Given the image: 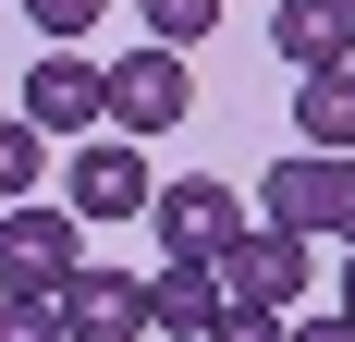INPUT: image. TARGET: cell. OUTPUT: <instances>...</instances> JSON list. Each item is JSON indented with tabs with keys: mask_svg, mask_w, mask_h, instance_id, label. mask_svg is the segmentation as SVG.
<instances>
[{
	"mask_svg": "<svg viewBox=\"0 0 355 342\" xmlns=\"http://www.w3.org/2000/svg\"><path fill=\"white\" fill-rule=\"evenodd\" d=\"M257 208H270V233H306V244H343L355 257V159L294 147V159L257 171Z\"/></svg>",
	"mask_w": 355,
	"mask_h": 342,
	"instance_id": "cell-1",
	"label": "cell"
},
{
	"mask_svg": "<svg viewBox=\"0 0 355 342\" xmlns=\"http://www.w3.org/2000/svg\"><path fill=\"white\" fill-rule=\"evenodd\" d=\"M73 269H86V220H73V208H49V196L0 208V294L62 306V294H73Z\"/></svg>",
	"mask_w": 355,
	"mask_h": 342,
	"instance_id": "cell-2",
	"label": "cell"
},
{
	"mask_svg": "<svg viewBox=\"0 0 355 342\" xmlns=\"http://www.w3.org/2000/svg\"><path fill=\"white\" fill-rule=\"evenodd\" d=\"M147 220H159V244H172V269H220V257L257 233L245 208H233V183H159Z\"/></svg>",
	"mask_w": 355,
	"mask_h": 342,
	"instance_id": "cell-3",
	"label": "cell"
},
{
	"mask_svg": "<svg viewBox=\"0 0 355 342\" xmlns=\"http://www.w3.org/2000/svg\"><path fill=\"white\" fill-rule=\"evenodd\" d=\"M306 281H319V244H306V233H270V220L220 257V294H233V306H270V318H282Z\"/></svg>",
	"mask_w": 355,
	"mask_h": 342,
	"instance_id": "cell-4",
	"label": "cell"
},
{
	"mask_svg": "<svg viewBox=\"0 0 355 342\" xmlns=\"http://www.w3.org/2000/svg\"><path fill=\"white\" fill-rule=\"evenodd\" d=\"M25 123H37V135H98V123H110V73L86 62V49H37Z\"/></svg>",
	"mask_w": 355,
	"mask_h": 342,
	"instance_id": "cell-5",
	"label": "cell"
},
{
	"mask_svg": "<svg viewBox=\"0 0 355 342\" xmlns=\"http://www.w3.org/2000/svg\"><path fill=\"white\" fill-rule=\"evenodd\" d=\"M62 208H73V220H135V208H159V183H147V159L123 135H86L73 171H62Z\"/></svg>",
	"mask_w": 355,
	"mask_h": 342,
	"instance_id": "cell-6",
	"label": "cell"
},
{
	"mask_svg": "<svg viewBox=\"0 0 355 342\" xmlns=\"http://www.w3.org/2000/svg\"><path fill=\"white\" fill-rule=\"evenodd\" d=\"M184 110H196L184 49H135V62H110V123H123V135H172Z\"/></svg>",
	"mask_w": 355,
	"mask_h": 342,
	"instance_id": "cell-7",
	"label": "cell"
},
{
	"mask_svg": "<svg viewBox=\"0 0 355 342\" xmlns=\"http://www.w3.org/2000/svg\"><path fill=\"white\" fill-rule=\"evenodd\" d=\"M270 49L294 73H355V0H282L270 12Z\"/></svg>",
	"mask_w": 355,
	"mask_h": 342,
	"instance_id": "cell-8",
	"label": "cell"
},
{
	"mask_svg": "<svg viewBox=\"0 0 355 342\" xmlns=\"http://www.w3.org/2000/svg\"><path fill=\"white\" fill-rule=\"evenodd\" d=\"M62 330H73V342H135V330H147V281L86 257V269H73V294H62Z\"/></svg>",
	"mask_w": 355,
	"mask_h": 342,
	"instance_id": "cell-9",
	"label": "cell"
},
{
	"mask_svg": "<svg viewBox=\"0 0 355 342\" xmlns=\"http://www.w3.org/2000/svg\"><path fill=\"white\" fill-rule=\"evenodd\" d=\"M220 306H233L220 269H159V281H147V330H172V342H209Z\"/></svg>",
	"mask_w": 355,
	"mask_h": 342,
	"instance_id": "cell-10",
	"label": "cell"
},
{
	"mask_svg": "<svg viewBox=\"0 0 355 342\" xmlns=\"http://www.w3.org/2000/svg\"><path fill=\"white\" fill-rule=\"evenodd\" d=\"M294 123H306L319 159H355V73H306L294 86Z\"/></svg>",
	"mask_w": 355,
	"mask_h": 342,
	"instance_id": "cell-11",
	"label": "cell"
},
{
	"mask_svg": "<svg viewBox=\"0 0 355 342\" xmlns=\"http://www.w3.org/2000/svg\"><path fill=\"white\" fill-rule=\"evenodd\" d=\"M147 12V37H159V49H196V37L220 25V0H135Z\"/></svg>",
	"mask_w": 355,
	"mask_h": 342,
	"instance_id": "cell-12",
	"label": "cell"
},
{
	"mask_svg": "<svg viewBox=\"0 0 355 342\" xmlns=\"http://www.w3.org/2000/svg\"><path fill=\"white\" fill-rule=\"evenodd\" d=\"M37 147H49L37 123H0V208H25V196H37Z\"/></svg>",
	"mask_w": 355,
	"mask_h": 342,
	"instance_id": "cell-13",
	"label": "cell"
},
{
	"mask_svg": "<svg viewBox=\"0 0 355 342\" xmlns=\"http://www.w3.org/2000/svg\"><path fill=\"white\" fill-rule=\"evenodd\" d=\"M98 12H110V0H25V25L49 37V49H73V37L98 25Z\"/></svg>",
	"mask_w": 355,
	"mask_h": 342,
	"instance_id": "cell-14",
	"label": "cell"
},
{
	"mask_svg": "<svg viewBox=\"0 0 355 342\" xmlns=\"http://www.w3.org/2000/svg\"><path fill=\"white\" fill-rule=\"evenodd\" d=\"M0 342H73V330H62V306H25V294H12V306H0Z\"/></svg>",
	"mask_w": 355,
	"mask_h": 342,
	"instance_id": "cell-15",
	"label": "cell"
},
{
	"mask_svg": "<svg viewBox=\"0 0 355 342\" xmlns=\"http://www.w3.org/2000/svg\"><path fill=\"white\" fill-rule=\"evenodd\" d=\"M209 342H294V330H282L270 306H220V330H209Z\"/></svg>",
	"mask_w": 355,
	"mask_h": 342,
	"instance_id": "cell-16",
	"label": "cell"
},
{
	"mask_svg": "<svg viewBox=\"0 0 355 342\" xmlns=\"http://www.w3.org/2000/svg\"><path fill=\"white\" fill-rule=\"evenodd\" d=\"M331 318H355V257H343V281H331Z\"/></svg>",
	"mask_w": 355,
	"mask_h": 342,
	"instance_id": "cell-17",
	"label": "cell"
},
{
	"mask_svg": "<svg viewBox=\"0 0 355 342\" xmlns=\"http://www.w3.org/2000/svg\"><path fill=\"white\" fill-rule=\"evenodd\" d=\"M294 342H355V318H319V330H294Z\"/></svg>",
	"mask_w": 355,
	"mask_h": 342,
	"instance_id": "cell-18",
	"label": "cell"
},
{
	"mask_svg": "<svg viewBox=\"0 0 355 342\" xmlns=\"http://www.w3.org/2000/svg\"><path fill=\"white\" fill-rule=\"evenodd\" d=\"M0 306H12V294H0Z\"/></svg>",
	"mask_w": 355,
	"mask_h": 342,
	"instance_id": "cell-19",
	"label": "cell"
}]
</instances>
